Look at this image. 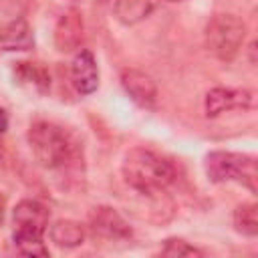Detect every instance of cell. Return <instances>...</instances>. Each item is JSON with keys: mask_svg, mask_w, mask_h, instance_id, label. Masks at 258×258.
Returning <instances> with one entry per match:
<instances>
[{"mask_svg": "<svg viewBox=\"0 0 258 258\" xmlns=\"http://www.w3.org/2000/svg\"><path fill=\"white\" fill-rule=\"evenodd\" d=\"M28 145L44 169H77L83 165V145L77 135L52 121H34L28 129Z\"/></svg>", "mask_w": 258, "mask_h": 258, "instance_id": "cell-1", "label": "cell"}, {"mask_svg": "<svg viewBox=\"0 0 258 258\" xmlns=\"http://www.w3.org/2000/svg\"><path fill=\"white\" fill-rule=\"evenodd\" d=\"M121 173L131 189L151 198L163 194L177 177V171L169 159L145 147H133L127 151Z\"/></svg>", "mask_w": 258, "mask_h": 258, "instance_id": "cell-2", "label": "cell"}, {"mask_svg": "<svg viewBox=\"0 0 258 258\" xmlns=\"http://www.w3.org/2000/svg\"><path fill=\"white\" fill-rule=\"evenodd\" d=\"M48 210L36 200H22L12 210V238L20 254L48 256L42 236L48 228Z\"/></svg>", "mask_w": 258, "mask_h": 258, "instance_id": "cell-3", "label": "cell"}, {"mask_svg": "<svg viewBox=\"0 0 258 258\" xmlns=\"http://www.w3.org/2000/svg\"><path fill=\"white\" fill-rule=\"evenodd\" d=\"M206 175L214 183L234 181L248 187L252 194L258 189V171H256V157L248 153L236 151H210L206 155Z\"/></svg>", "mask_w": 258, "mask_h": 258, "instance_id": "cell-4", "label": "cell"}, {"mask_svg": "<svg viewBox=\"0 0 258 258\" xmlns=\"http://www.w3.org/2000/svg\"><path fill=\"white\" fill-rule=\"evenodd\" d=\"M204 38L208 50L214 56L220 60H232L244 44L246 24L234 14H216L210 18Z\"/></svg>", "mask_w": 258, "mask_h": 258, "instance_id": "cell-5", "label": "cell"}, {"mask_svg": "<svg viewBox=\"0 0 258 258\" xmlns=\"http://www.w3.org/2000/svg\"><path fill=\"white\" fill-rule=\"evenodd\" d=\"M254 105L252 91L246 89H232V87H216L208 91L204 101V111L208 117H218L226 111L234 109H250Z\"/></svg>", "mask_w": 258, "mask_h": 258, "instance_id": "cell-6", "label": "cell"}, {"mask_svg": "<svg viewBox=\"0 0 258 258\" xmlns=\"http://www.w3.org/2000/svg\"><path fill=\"white\" fill-rule=\"evenodd\" d=\"M121 85L125 93L131 97L133 103H137L143 109H153L157 103V87L153 79L139 71V69H125L121 71Z\"/></svg>", "mask_w": 258, "mask_h": 258, "instance_id": "cell-7", "label": "cell"}, {"mask_svg": "<svg viewBox=\"0 0 258 258\" xmlns=\"http://www.w3.org/2000/svg\"><path fill=\"white\" fill-rule=\"evenodd\" d=\"M89 224L95 236H101L107 240H125L131 236V228L127 226V222L113 208H107V206L95 208L89 216Z\"/></svg>", "mask_w": 258, "mask_h": 258, "instance_id": "cell-8", "label": "cell"}, {"mask_svg": "<svg viewBox=\"0 0 258 258\" xmlns=\"http://www.w3.org/2000/svg\"><path fill=\"white\" fill-rule=\"evenodd\" d=\"M71 79L81 95H91L99 87V67L91 50H79L71 64Z\"/></svg>", "mask_w": 258, "mask_h": 258, "instance_id": "cell-9", "label": "cell"}, {"mask_svg": "<svg viewBox=\"0 0 258 258\" xmlns=\"http://www.w3.org/2000/svg\"><path fill=\"white\" fill-rule=\"evenodd\" d=\"M85 26H83V16L79 10H67L54 28V44L62 52H71L81 46L83 36H85Z\"/></svg>", "mask_w": 258, "mask_h": 258, "instance_id": "cell-10", "label": "cell"}, {"mask_svg": "<svg viewBox=\"0 0 258 258\" xmlns=\"http://www.w3.org/2000/svg\"><path fill=\"white\" fill-rule=\"evenodd\" d=\"M34 46V36L28 22L18 16L0 30V48L4 50H28Z\"/></svg>", "mask_w": 258, "mask_h": 258, "instance_id": "cell-11", "label": "cell"}, {"mask_svg": "<svg viewBox=\"0 0 258 258\" xmlns=\"http://www.w3.org/2000/svg\"><path fill=\"white\" fill-rule=\"evenodd\" d=\"M155 8V0H115L113 12L121 24H137L145 20Z\"/></svg>", "mask_w": 258, "mask_h": 258, "instance_id": "cell-12", "label": "cell"}, {"mask_svg": "<svg viewBox=\"0 0 258 258\" xmlns=\"http://www.w3.org/2000/svg\"><path fill=\"white\" fill-rule=\"evenodd\" d=\"M50 240L60 248H75L85 242V228L75 220H58L50 226Z\"/></svg>", "mask_w": 258, "mask_h": 258, "instance_id": "cell-13", "label": "cell"}, {"mask_svg": "<svg viewBox=\"0 0 258 258\" xmlns=\"http://www.w3.org/2000/svg\"><path fill=\"white\" fill-rule=\"evenodd\" d=\"M16 77L20 79V83H26L30 87H34L38 93H44L50 87V79L44 67H40L38 62H16L14 69Z\"/></svg>", "mask_w": 258, "mask_h": 258, "instance_id": "cell-14", "label": "cell"}, {"mask_svg": "<svg viewBox=\"0 0 258 258\" xmlns=\"http://www.w3.org/2000/svg\"><path fill=\"white\" fill-rule=\"evenodd\" d=\"M234 228L244 234L254 238L258 234V216H256V204H240L234 212Z\"/></svg>", "mask_w": 258, "mask_h": 258, "instance_id": "cell-15", "label": "cell"}, {"mask_svg": "<svg viewBox=\"0 0 258 258\" xmlns=\"http://www.w3.org/2000/svg\"><path fill=\"white\" fill-rule=\"evenodd\" d=\"M161 254L163 256H202L204 252L191 244H187L185 240H179V238H169L165 240L163 248H161Z\"/></svg>", "mask_w": 258, "mask_h": 258, "instance_id": "cell-16", "label": "cell"}, {"mask_svg": "<svg viewBox=\"0 0 258 258\" xmlns=\"http://www.w3.org/2000/svg\"><path fill=\"white\" fill-rule=\"evenodd\" d=\"M6 129H8V117H6L4 109H0V135H2Z\"/></svg>", "mask_w": 258, "mask_h": 258, "instance_id": "cell-17", "label": "cell"}, {"mask_svg": "<svg viewBox=\"0 0 258 258\" xmlns=\"http://www.w3.org/2000/svg\"><path fill=\"white\" fill-rule=\"evenodd\" d=\"M28 0H0V4L4 6H24Z\"/></svg>", "mask_w": 258, "mask_h": 258, "instance_id": "cell-18", "label": "cell"}, {"mask_svg": "<svg viewBox=\"0 0 258 258\" xmlns=\"http://www.w3.org/2000/svg\"><path fill=\"white\" fill-rule=\"evenodd\" d=\"M0 220H2V200H0Z\"/></svg>", "mask_w": 258, "mask_h": 258, "instance_id": "cell-19", "label": "cell"}, {"mask_svg": "<svg viewBox=\"0 0 258 258\" xmlns=\"http://www.w3.org/2000/svg\"><path fill=\"white\" fill-rule=\"evenodd\" d=\"M167 2H179V0H167Z\"/></svg>", "mask_w": 258, "mask_h": 258, "instance_id": "cell-20", "label": "cell"}]
</instances>
